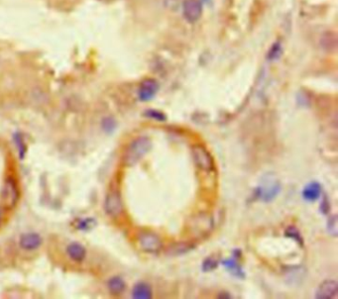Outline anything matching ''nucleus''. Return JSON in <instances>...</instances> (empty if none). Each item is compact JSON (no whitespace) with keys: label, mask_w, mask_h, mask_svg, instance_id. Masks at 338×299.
<instances>
[{"label":"nucleus","mask_w":338,"mask_h":299,"mask_svg":"<svg viewBox=\"0 0 338 299\" xmlns=\"http://www.w3.org/2000/svg\"><path fill=\"white\" fill-rule=\"evenodd\" d=\"M103 127H104L105 131H106L107 133H110V132L114 131V129L116 128V122L112 118H106L103 121Z\"/></svg>","instance_id":"nucleus-25"},{"label":"nucleus","mask_w":338,"mask_h":299,"mask_svg":"<svg viewBox=\"0 0 338 299\" xmlns=\"http://www.w3.org/2000/svg\"><path fill=\"white\" fill-rule=\"evenodd\" d=\"M152 288L146 282H138L132 290V297L135 299H150L152 297Z\"/></svg>","instance_id":"nucleus-15"},{"label":"nucleus","mask_w":338,"mask_h":299,"mask_svg":"<svg viewBox=\"0 0 338 299\" xmlns=\"http://www.w3.org/2000/svg\"><path fill=\"white\" fill-rule=\"evenodd\" d=\"M144 116L149 119L159 121V122H165L167 120V116L164 112L157 110V109H148L144 112Z\"/></svg>","instance_id":"nucleus-19"},{"label":"nucleus","mask_w":338,"mask_h":299,"mask_svg":"<svg viewBox=\"0 0 338 299\" xmlns=\"http://www.w3.org/2000/svg\"><path fill=\"white\" fill-rule=\"evenodd\" d=\"M108 289L109 291L113 294V295H119L121 294L125 288H126V284L125 281L120 278V277H114L111 278L108 280L107 283Z\"/></svg>","instance_id":"nucleus-16"},{"label":"nucleus","mask_w":338,"mask_h":299,"mask_svg":"<svg viewBox=\"0 0 338 299\" xmlns=\"http://www.w3.org/2000/svg\"><path fill=\"white\" fill-rule=\"evenodd\" d=\"M222 265L232 275L233 277L239 278V279H243L245 278V273H244L242 267L240 266V264L238 263V257L233 256L228 259H224V260H222Z\"/></svg>","instance_id":"nucleus-14"},{"label":"nucleus","mask_w":338,"mask_h":299,"mask_svg":"<svg viewBox=\"0 0 338 299\" xmlns=\"http://www.w3.org/2000/svg\"><path fill=\"white\" fill-rule=\"evenodd\" d=\"M283 53V47L280 42L273 44V46L271 47L269 53H268V60L270 61H276L278 59H280L281 55Z\"/></svg>","instance_id":"nucleus-22"},{"label":"nucleus","mask_w":338,"mask_h":299,"mask_svg":"<svg viewBox=\"0 0 338 299\" xmlns=\"http://www.w3.org/2000/svg\"><path fill=\"white\" fill-rule=\"evenodd\" d=\"M338 227H337V217L336 215H333L329 220H328V224H327V231L330 235L333 237H336L338 234Z\"/></svg>","instance_id":"nucleus-24"},{"label":"nucleus","mask_w":338,"mask_h":299,"mask_svg":"<svg viewBox=\"0 0 338 299\" xmlns=\"http://www.w3.org/2000/svg\"><path fill=\"white\" fill-rule=\"evenodd\" d=\"M2 203L6 208H13L19 200V190L16 181L9 177L5 180L1 192Z\"/></svg>","instance_id":"nucleus-4"},{"label":"nucleus","mask_w":338,"mask_h":299,"mask_svg":"<svg viewBox=\"0 0 338 299\" xmlns=\"http://www.w3.org/2000/svg\"><path fill=\"white\" fill-rule=\"evenodd\" d=\"M105 210L111 217H117L123 211V203L121 195L117 191H111L106 195Z\"/></svg>","instance_id":"nucleus-6"},{"label":"nucleus","mask_w":338,"mask_h":299,"mask_svg":"<svg viewBox=\"0 0 338 299\" xmlns=\"http://www.w3.org/2000/svg\"><path fill=\"white\" fill-rule=\"evenodd\" d=\"M159 84L158 82H156L153 79H148L145 80L141 83V85L139 86V90H138V97L141 101H150L152 100L155 95L157 94V92L159 91Z\"/></svg>","instance_id":"nucleus-8"},{"label":"nucleus","mask_w":338,"mask_h":299,"mask_svg":"<svg viewBox=\"0 0 338 299\" xmlns=\"http://www.w3.org/2000/svg\"><path fill=\"white\" fill-rule=\"evenodd\" d=\"M218 264H219V260L215 256H208L202 261V266H201L202 272L210 273V272L216 270L217 267H218Z\"/></svg>","instance_id":"nucleus-20"},{"label":"nucleus","mask_w":338,"mask_h":299,"mask_svg":"<svg viewBox=\"0 0 338 299\" xmlns=\"http://www.w3.org/2000/svg\"><path fill=\"white\" fill-rule=\"evenodd\" d=\"M321 193H322V188H321L320 183L317 181H312L305 186L301 195L306 201L314 202L320 197Z\"/></svg>","instance_id":"nucleus-12"},{"label":"nucleus","mask_w":338,"mask_h":299,"mask_svg":"<svg viewBox=\"0 0 338 299\" xmlns=\"http://www.w3.org/2000/svg\"><path fill=\"white\" fill-rule=\"evenodd\" d=\"M338 283L335 280H324L319 284L316 292L318 299H332L337 296Z\"/></svg>","instance_id":"nucleus-9"},{"label":"nucleus","mask_w":338,"mask_h":299,"mask_svg":"<svg viewBox=\"0 0 338 299\" xmlns=\"http://www.w3.org/2000/svg\"><path fill=\"white\" fill-rule=\"evenodd\" d=\"M192 249L193 245L190 243H177L170 247L168 254L171 256H181L186 253H189Z\"/></svg>","instance_id":"nucleus-17"},{"label":"nucleus","mask_w":338,"mask_h":299,"mask_svg":"<svg viewBox=\"0 0 338 299\" xmlns=\"http://www.w3.org/2000/svg\"><path fill=\"white\" fill-rule=\"evenodd\" d=\"M13 139H14V143H15L16 148L19 151L20 159H23L24 156H25V154H26V146H25L24 140H23V138H22V136L19 133H16L13 136Z\"/></svg>","instance_id":"nucleus-23"},{"label":"nucleus","mask_w":338,"mask_h":299,"mask_svg":"<svg viewBox=\"0 0 338 299\" xmlns=\"http://www.w3.org/2000/svg\"><path fill=\"white\" fill-rule=\"evenodd\" d=\"M212 229V217L210 215H198L195 217V221L193 222L192 231H195V234L200 236L207 235Z\"/></svg>","instance_id":"nucleus-10"},{"label":"nucleus","mask_w":338,"mask_h":299,"mask_svg":"<svg viewBox=\"0 0 338 299\" xmlns=\"http://www.w3.org/2000/svg\"><path fill=\"white\" fill-rule=\"evenodd\" d=\"M75 228L80 230V231H89L93 229L96 225V221L93 218H83V219H78L74 223Z\"/></svg>","instance_id":"nucleus-18"},{"label":"nucleus","mask_w":338,"mask_h":299,"mask_svg":"<svg viewBox=\"0 0 338 299\" xmlns=\"http://www.w3.org/2000/svg\"><path fill=\"white\" fill-rule=\"evenodd\" d=\"M1 219H2V213H1V210H0V224H1Z\"/></svg>","instance_id":"nucleus-27"},{"label":"nucleus","mask_w":338,"mask_h":299,"mask_svg":"<svg viewBox=\"0 0 338 299\" xmlns=\"http://www.w3.org/2000/svg\"><path fill=\"white\" fill-rule=\"evenodd\" d=\"M285 236L287 238L295 240L299 246H301V247L303 246V239H302V237L300 235L298 229L296 227H295V226L288 227L287 230H286V232H285Z\"/></svg>","instance_id":"nucleus-21"},{"label":"nucleus","mask_w":338,"mask_h":299,"mask_svg":"<svg viewBox=\"0 0 338 299\" xmlns=\"http://www.w3.org/2000/svg\"><path fill=\"white\" fill-rule=\"evenodd\" d=\"M329 206H330V205H329L327 199L324 198V199H323V202H321V207H320V211H321V213H328V211H329Z\"/></svg>","instance_id":"nucleus-26"},{"label":"nucleus","mask_w":338,"mask_h":299,"mask_svg":"<svg viewBox=\"0 0 338 299\" xmlns=\"http://www.w3.org/2000/svg\"><path fill=\"white\" fill-rule=\"evenodd\" d=\"M138 244L142 251L149 254H158L162 249V241L153 232H141L138 236Z\"/></svg>","instance_id":"nucleus-5"},{"label":"nucleus","mask_w":338,"mask_h":299,"mask_svg":"<svg viewBox=\"0 0 338 299\" xmlns=\"http://www.w3.org/2000/svg\"><path fill=\"white\" fill-rule=\"evenodd\" d=\"M202 14V3L200 0H185L183 3V15L189 23L199 20Z\"/></svg>","instance_id":"nucleus-7"},{"label":"nucleus","mask_w":338,"mask_h":299,"mask_svg":"<svg viewBox=\"0 0 338 299\" xmlns=\"http://www.w3.org/2000/svg\"><path fill=\"white\" fill-rule=\"evenodd\" d=\"M66 254L71 257V259L77 263H82L86 256V250L82 244L74 242L66 247Z\"/></svg>","instance_id":"nucleus-13"},{"label":"nucleus","mask_w":338,"mask_h":299,"mask_svg":"<svg viewBox=\"0 0 338 299\" xmlns=\"http://www.w3.org/2000/svg\"><path fill=\"white\" fill-rule=\"evenodd\" d=\"M282 185L275 175L266 174L260 184L255 189L254 198L263 202L273 201L281 193Z\"/></svg>","instance_id":"nucleus-2"},{"label":"nucleus","mask_w":338,"mask_h":299,"mask_svg":"<svg viewBox=\"0 0 338 299\" xmlns=\"http://www.w3.org/2000/svg\"><path fill=\"white\" fill-rule=\"evenodd\" d=\"M192 160L198 170L202 171H212L214 169V161L212 154L205 146L196 144L191 149Z\"/></svg>","instance_id":"nucleus-3"},{"label":"nucleus","mask_w":338,"mask_h":299,"mask_svg":"<svg viewBox=\"0 0 338 299\" xmlns=\"http://www.w3.org/2000/svg\"><path fill=\"white\" fill-rule=\"evenodd\" d=\"M152 149V142L148 137L135 139L127 148L123 156V164L126 167L136 165Z\"/></svg>","instance_id":"nucleus-1"},{"label":"nucleus","mask_w":338,"mask_h":299,"mask_svg":"<svg viewBox=\"0 0 338 299\" xmlns=\"http://www.w3.org/2000/svg\"><path fill=\"white\" fill-rule=\"evenodd\" d=\"M19 245L23 250L33 251L42 245V237L37 233H26L20 237Z\"/></svg>","instance_id":"nucleus-11"}]
</instances>
